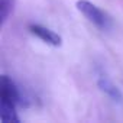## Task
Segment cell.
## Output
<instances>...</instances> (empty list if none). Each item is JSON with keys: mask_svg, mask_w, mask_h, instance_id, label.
<instances>
[{"mask_svg": "<svg viewBox=\"0 0 123 123\" xmlns=\"http://www.w3.org/2000/svg\"><path fill=\"white\" fill-rule=\"evenodd\" d=\"M20 103L22 96L15 81L7 75H2V80H0V119L3 123L20 122L16 111Z\"/></svg>", "mask_w": 123, "mask_h": 123, "instance_id": "1", "label": "cell"}, {"mask_svg": "<svg viewBox=\"0 0 123 123\" xmlns=\"http://www.w3.org/2000/svg\"><path fill=\"white\" fill-rule=\"evenodd\" d=\"M15 6H16V0H0V22H2V28L13 15Z\"/></svg>", "mask_w": 123, "mask_h": 123, "instance_id": "5", "label": "cell"}, {"mask_svg": "<svg viewBox=\"0 0 123 123\" xmlns=\"http://www.w3.org/2000/svg\"><path fill=\"white\" fill-rule=\"evenodd\" d=\"M97 84H98V87H100V90L107 96V97H110L113 101H117V103H122V100H123V96H122V93H120V90L114 86V83L106 75V74H103V73H100L98 74V78H97Z\"/></svg>", "mask_w": 123, "mask_h": 123, "instance_id": "4", "label": "cell"}, {"mask_svg": "<svg viewBox=\"0 0 123 123\" xmlns=\"http://www.w3.org/2000/svg\"><path fill=\"white\" fill-rule=\"evenodd\" d=\"M77 9L78 12L90 22L93 23L97 29L103 31V32H107L113 28V18L106 12L103 10L100 6L94 5L90 0H78L77 2Z\"/></svg>", "mask_w": 123, "mask_h": 123, "instance_id": "2", "label": "cell"}, {"mask_svg": "<svg viewBox=\"0 0 123 123\" xmlns=\"http://www.w3.org/2000/svg\"><path fill=\"white\" fill-rule=\"evenodd\" d=\"M29 31H31L32 35H35L36 38H39L46 45H51V46H55V48L62 45V38H61V35H58L56 32H54L52 29H49V28H46L43 25L31 23L29 25Z\"/></svg>", "mask_w": 123, "mask_h": 123, "instance_id": "3", "label": "cell"}]
</instances>
